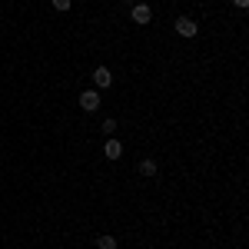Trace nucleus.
Returning a JSON list of instances; mask_svg holds the SVG:
<instances>
[{
	"instance_id": "8",
	"label": "nucleus",
	"mask_w": 249,
	"mask_h": 249,
	"mask_svg": "<svg viewBox=\"0 0 249 249\" xmlns=\"http://www.w3.org/2000/svg\"><path fill=\"white\" fill-rule=\"evenodd\" d=\"M116 126H120V123H116L113 116H107V120H103V126H100V130H103V133H107V136H113V133H116Z\"/></svg>"
},
{
	"instance_id": "2",
	"label": "nucleus",
	"mask_w": 249,
	"mask_h": 249,
	"mask_svg": "<svg viewBox=\"0 0 249 249\" xmlns=\"http://www.w3.org/2000/svg\"><path fill=\"white\" fill-rule=\"evenodd\" d=\"M176 34L190 40V37H196V34H199V23H196L193 17H179V20H176Z\"/></svg>"
},
{
	"instance_id": "1",
	"label": "nucleus",
	"mask_w": 249,
	"mask_h": 249,
	"mask_svg": "<svg viewBox=\"0 0 249 249\" xmlns=\"http://www.w3.org/2000/svg\"><path fill=\"white\" fill-rule=\"evenodd\" d=\"M130 20L140 23V27H146L150 20H153V10H150V3H133V10H130Z\"/></svg>"
},
{
	"instance_id": "4",
	"label": "nucleus",
	"mask_w": 249,
	"mask_h": 249,
	"mask_svg": "<svg viewBox=\"0 0 249 249\" xmlns=\"http://www.w3.org/2000/svg\"><path fill=\"white\" fill-rule=\"evenodd\" d=\"M90 77H93L96 90H103V87H110V83H113V73H110L107 67H96V70H93V73H90Z\"/></svg>"
},
{
	"instance_id": "10",
	"label": "nucleus",
	"mask_w": 249,
	"mask_h": 249,
	"mask_svg": "<svg viewBox=\"0 0 249 249\" xmlns=\"http://www.w3.org/2000/svg\"><path fill=\"white\" fill-rule=\"evenodd\" d=\"M232 3H236V7H249V0H232Z\"/></svg>"
},
{
	"instance_id": "7",
	"label": "nucleus",
	"mask_w": 249,
	"mask_h": 249,
	"mask_svg": "<svg viewBox=\"0 0 249 249\" xmlns=\"http://www.w3.org/2000/svg\"><path fill=\"white\" fill-rule=\"evenodd\" d=\"M120 243H116V236H110V232H103V236H96V249H116Z\"/></svg>"
},
{
	"instance_id": "3",
	"label": "nucleus",
	"mask_w": 249,
	"mask_h": 249,
	"mask_svg": "<svg viewBox=\"0 0 249 249\" xmlns=\"http://www.w3.org/2000/svg\"><path fill=\"white\" fill-rule=\"evenodd\" d=\"M100 103H103V100H100V90H83V93H80V107H83L87 113H93Z\"/></svg>"
},
{
	"instance_id": "6",
	"label": "nucleus",
	"mask_w": 249,
	"mask_h": 249,
	"mask_svg": "<svg viewBox=\"0 0 249 249\" xmlns=\"http://www.w3.org/2000/svg\"><path fill=\"white\" fill-rule=\"evenodd\" d=\"M140 173L150 179V176H156V160L153 156H146V160H140Z\"/></svg>"
},
{
	"instance_id": "5",
	"label": "nucleus",
	"mask_w": 249,
	"mask_h": 249,
	"mask_svg": "<svg viewBox=\"0 0 249 249\" xmlns=\"http://www.w3.org/2000/svg\"><path fill=\"white\" fill-rule=\"evenodd\" d=\"M103 156H107V160H120V156H123V143L110 136V140H107V146H103Z\"/></svg>"
},
{
	"instance_id": "9",
	"label": "nucleus",
	"mask_w": 249,
	"mask_h": 249,
	"mask_svg": "<svg viewBox=\"0 0 249 249\" xmlns=\"http://www.w3.org/2000/svg\"><path fill=\"white\" fill-rule=\"evenodd\" d=\"M53 10H60V14H67V10H70V0H53Z\"/></svg>"
}]
</instances>
